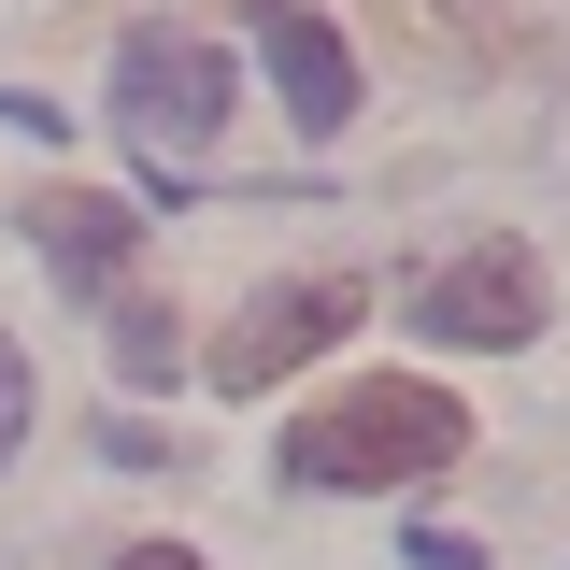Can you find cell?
Listing matches in <instances>:
<instances>
[{
  "label": "cell",
  "instance_id": "cell-4",
  "mask_svg": "<svg viewBox=\"0 0 570 570\" xmlns=\"http://www.w3.org/2000/svg\"><path fill=\"white\" fill-rule=\"evenodd\" d=\"M414 328L428 343H471V356H513L542 328V257L528 243H471V257H442L414 285Z\"/></svg>",
  "mask_w": 570,
  "mask_h": 570
},
{
  "label": "cell",
  "instance_id": "cell-5",
  "mask_svg": "<svg viewBox=\"0 0 570 570\" xmlns=\"http://www.w3.org/2000/svg\"><path fill=\"white\" fill-rule=\"evenodd\" d=\"M257 14V58H272V86H285V129H343L356 115V58H343V29L314 14V0H243Z\"/></svg>",
  "mask_w": 570,
  "mask_h": 570
},
{
  "label": "cell",
  "instance_id": "cell-8",
  "mask_svg": "<svg viewBox=\"0 0 570 570\" xmlns=\"http://www.w3.org/2000/svg\"><path fill=\"white\" fill-rule=\"evenodd\" d=\"M115 371H129V385H171V371H186V328H171L157 299H115Z\"/></svg>",
  "mask_w": 570,
  "mask_h": 570
},
{
  "label": "cell",
  "instance_id": "cell-9",
  "mask_svg": "<svg viewBox=\"0 0 570 570\" xmlns=\"http://www.w3.org/2000/svg\"><path fill=\"white\" fill-rule=\"evenodd\" d=\"M400 570H485V542H456V528H414V542H400Z\"/></svg>",
  "mask_w": 570,
  "mask_h": 570
},
{
  "label": "cell",
  "instance_id": "cell-10",
  "mask_svg": "<svg viewBox=\"0 0 570 570\" xmlns=\"http://www.w3.org/2000/svg\"><path fill=\"white\" fill-rule=\"evenodd\" d=\"M14 442H29V356L0 343V456H14Z\"/></svg>",
  "mask_w": 570,
  "mask_h": 570
},
{
  "label": "cell",
  "instance_id": "cell-11",
  "mask_svg": "<svg viewBox=\"0 0 570 570\" xmlns=\"http://www.w3.org/2000/svg\"><path fill=\"white\" fill-rule=\"evenodd\" d=\"M115 570H200V557H186V542H129Z\"/></svg>",
  "mask_w": 570,
  "mask_h": 570
},
{
  "label": "cell",
  "instance_id": "cell-3",
  "mask_svg": "<svg viewBox=\"0 0 570 570\" xmlns=\"http://www.w3.org/2000/svg\"><path fill=\"white\" fill-rule=\"evenodd\" d=\"M356 314H371V285H356V272H299V285H272V299H243V328L214 343V385H228V400H272L285 371H299V356H328Z\"/></svg>",
  "mask_w": 570,
  "mask_h": 570
},
{
  "label": "cell",
  "instance_id": "cell-6",
  "mask_svg": "<svg viewBox=\"0 0 570 570\" xmlns=\"http://www.w3.org/2000/svg\"><path fill=\"white\" fill-rule=\"evenodd\" d=\"M29 243H43V272H58V285L115 299V285H129V257H142V214L100 200V186H43V200H29Z\"/></svg>",
  "mask_w": 570,
  "mask_h": 570
},
{
  "label": "cell",
  "instance_id": "cell-7",
  "mask_svg": "<svg viewBox=\"0 0 570 570\" xmlns=\"http://www.w3.org/2000/svg\"><path fill=\"white\" fill-rule=\"evenodd\" d=\"M385 29L428 43V58H456V71H485V58L528 43V0H385Z\"/></svg>",
  "mask_w": 570,
  "mask_h": 570
},
{
  "label": "cell",
  "instance_id": "cell-2",
  "mask_svg": "<svg viewBox=\"0 0 570 570\" xmlns=\"http://www.w3.org/2000/svg\"><path fill=\"white\" fill-rule=\"evenodd\" d=\"M115 115H129L142 171H157V186H186V171H200V142L228 129V58H214L200 29H129V43H115Z\"/></svg>",
  "mask_w": 570,
  "mask_h": 570
},
{
  "label": "cell",
  "instance_id": "cell-1",
  "mask_svg": "<svg viewBox=\"0 0 570 570\" xmlns=\"http://www.w3.org/2000/svg\"><path fill=\"white\" fill-rule=\"evenodd\" d=\"M471 456V414L442 400V385H343L328 414H299L285 428V471L299 485H343V499H400V485H428V471H456Z\"/></svg>",
  "mask_w": 570,
  "mask_h": 570
}]
</instances>
